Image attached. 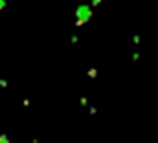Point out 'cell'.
<instances>
[{"label": "cell", "mask_w": 158, "mask_h": 143, "mask_svg": "<svg viewBox=\"0 0 158 143\" xmlns=\"http://www.w3.org/2000/svg\"><path fill=\"white\" fill-rule=\"evenodd\" d=\"M77 17H79L77 24H83L85 20H88V18H90V9H88V7H85V6H83V7H79V9H77Z\"/></svg>", "instance_id": "obj_1"}, {"label": "cell", "mask_w": 158, "mask_h": 143, "mask_svg": "<svg viewBox=\"0 0 158 143\" xmlns=\"http://www.w3.org/2000/svg\"><path fill=\"white\" fill-rule=\"evenodd\" d=\"M4 6H6V0H0V9H2Z\"/></svg>", "instance_id": "obj_2"}]
</instances>
